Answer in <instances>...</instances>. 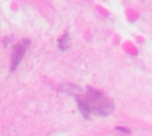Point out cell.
I'll return each instance as SVG.
<instances>
[{
	"mask_svg": "<svg viewBox=\"0 0 152 136\" xmlns=\"http://www.w3.org/2000/svg\"><path fill=\"white\" fill-rule=\"evenodd\" d=\"M85 100L86 101L91 112L94 111L98 115L108 116L114 110L112 101L96 90L88 88Z\"/></svg>",
	"mask_w": 152,
	"mask_h": 136,
	"instance_id": "cell-1",
	"label": "cell"
},
{
	"mask_svg": "<svg viewBox=\"0 0 152 136\" xmlns=\"http://www.w3.org/2000/svg\"><path fill=\"white\" fill-rule=\"evenodd\" d=\"M29 42L28 40H23L21 43H19L14 46L12 55V60H11V69L14 70L21 61L25 52L27 50V47L28 45Z\"/></svg>",
	"mask_w": 152,
	"mask_h": 136,
	"instance_id": "cell-2",
	"label": "cell"
},
{
	"mask_svg": "<svg viewBox=\"0 0 152 136\" xmlns=\"http://www.w3.org/2000/svg\"><path fill=\"white\" fill-rule=\"evenodd\" d=\"M77 105H78V109L81 112V114L83 115V117L85 118H89L90 117V114L92 113L91 112V110L86 102V101L85 100V98L83 97H79V96H77Z\"/></svg>",
	"mask_w": 152,
	"mask_h": 136,
	"instance_id": "cell-3",
	"label": "cell"
},
{
	"mask_svg": "<svg viewBox=\"0 0 152 136\" xmlns=\"http://www.w3.org/2000/svg\"><path fill=\"white\" fill-rule=\"evenodd\" d=\"M59 46L62 50L67 49L69 47V36L67 34H65L62 37V38L59 41Z\"/></svg>",
	"mask_w": 152,
	"mask_h": 136,
	"instance_id": "cell-4",
	"label": "cell"
},
{
	"mask_svg": "<svg viewBox=\"0 0 152 136\" xmlns=\"http://www.w3.org/2000/svg\"><path fill=\"white\" fill-rule=\"evenodd\" d=\"M116 129L118 130V131H120V132H122V133H126V134H129V133H130V131H129L127 128L123 127V126H118V127H117Z\"/></svg>",
	"mask_w": 152,
	"mask_h": 136,
	"instance_id": "cell-5",
	"label": "cell"
}]
</instances>
